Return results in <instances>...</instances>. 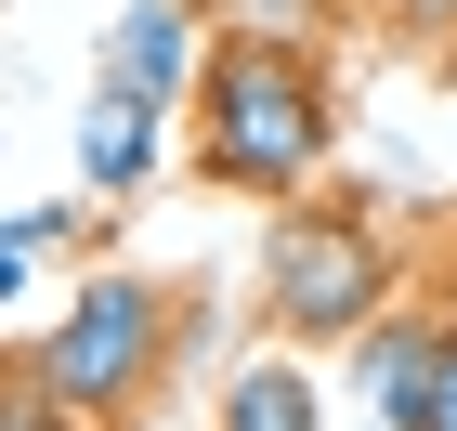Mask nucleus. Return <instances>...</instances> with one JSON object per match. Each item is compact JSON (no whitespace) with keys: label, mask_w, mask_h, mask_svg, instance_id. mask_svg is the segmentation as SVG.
I'll use <instances>...</instances> for the list:
<instances>
[{"label":"nucleus","mask_w":457,"mask_h":431,"mask_svg":"<svg viewBox=\"0 0 457 431\" xmlns=\"http://www.w3.org/2000/svg\"><path fill=\"white\" fill-rule=\"evenodd\" d=\"M222 431H327V405H314V379H301V366H236Z\"/></svg>","instance_id":"0eeeda50"},{"label":"nucleus","mask_w":457,"mask_h":431,"mask_svg":"<svg viewBox=\"0 0 457 431\" xmlns=\"http://www.w3.org/2000/svg\"><path fill=\"white\" fill-rule=\"evenodd\" d=\"M53 236H66V210H13V222H0V301L39 275V249H53Z\"/></svg>","instance_id":"1a4fd4ad"},{"label":"nucleus","mask_w":457,"mask_h":431,"mask_svg":"<svg viewBox=\"0 0 457 431\" xmlns=\"http://www.w3.org/2000/svg\"><path fill=\"white\" fill-rule=\"evenodd\" d=\"M196 79V0H131L105 13V53H92V92H131V105H170Z\"/></svg>","instance_id":"39448f33"},{"label":"nucleus","mask_w":457,"mask_h":431,"mask_svg":"<svg viewBox=\"0 0 457 431\" xmlns=\"http://www.w3.org/2000/svg\"><path fill=\"white\" fill-rule=\"evenodd\" d=\"M157 353H170V301L144 275H92L66 301V327L39 340V405H53V419H118V405L157 379Z\"/></svg>","instance_id":"f03ea898"},{"label":"nucleus","mask_w":457,"mask_h":431,"mask_svg":"<svg viewBox=\"0 0 457 431\" xmlns=\"http://www.w3.org/2000/svg\"><path fill=\"white\" fill-rule=\"evenodd\" d=\"M262 301L287 340H366L379 327V236L340 210H287L262 249Z\"/></svg>","instance_id":"7ed1b4c3"},{"label":"nucleus","mask_w":457,"mask_h":431,"mask_svg":"<svg viewBox=\"0 0 457 431\" xmlns=\"http://www.w3.org/2000/svg\"><path fill=\"white\" fill-rule=\"evenodd\" d=\"M405 27H457V0H405Z\"/></svg>","instance_id":"9d476101"},{"label":"nucleus","mask_w":457,"mask_h":431,"mask_svg":"<svg viewBox=\"0 0 457 431\" xmlns=\"http://www.w3.org/2000/svg\"><path fill=\"white\" fill-rule=\"evenodd\" d=\"M196 131H210V170L248 196H301L327 170V79L314 53H275V39H222L196 66Z\"/></svg>","instance_id":"f257e3e1"},{"label":"nucleus","mask_w":457,"mask_h":431,"mask_svg":"<svg viewBox=\"0 0 457 431\" xmlns=\"http://www.w3.org/2000/svg\"><path fill=\"white\" fill-rule=\"evenodd\" d=\"M144 170H157V105H131V92H92V105H79V183L131 196Z\"/></svg>","instance_id":"423d86ee"},{"label":"nucleus","mask_w":457,"mask_h":431,"mask_svg":"<svg viewBox=\"0 0 457 431\" xmlns=\"http://www.w3.org/2000/svg\"><path fill=\"white\" fill-rule=\"evenodd\" d=\"M327 0H222V39H275V53H314Z\"/></svg>","instance_id":"6e6552de"},{"label":"nucleus","mask_w":457,"mask_h":431,"mask_svg":"<svg viewBox=\"0 0 457 431\" xmlns=\"http://www.w3.org/2000/svg\"><path fill=\"white\" fill-rule=\"evenodd\" d=\"M353 379H366V419L379 431H457V327H419V314L366 327Z\"/></svg>","instance_id":"20e7f679"}]
</instances>
